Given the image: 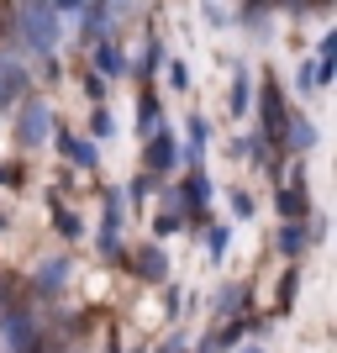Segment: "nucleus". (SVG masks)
Listing matches in <instances>:
<instances>
[{"label":"nucleus","instance_id":"nucleus-1","mask_svg":"<svg viewBox=\"0 0 337 353\" xmlns=\"http://www.w3.org/2000/svg\"><path fill=\"white\" fill-rule=\"evenodd\" d=\"M0 338L11 343L16 353H27L32 343H37V322H32L27 311H6V316H0Z\"/></svg>","mask_w":337,"mask_h":353},{"label":"nucleus","instance_id":"nucleus-2","mask_svg":"<svg viewBox=\"0 0 337 353\" xmlns=\"http://www.w3.org/2000/svg\"><path fill=\"white\" fill-rule=\"evenodd\" d=\"M21 21H27V37L37 48H53V37H59V16L53 11H21Z\"/></svg>","mask_w":337,"mask_h":353},{"label":"nucleus","instance_id":"nucleus-3","mask_svg":"<svg viewBox=\"0 0 337 353\" xmlns=\"http://www.w3.org/2000/svg\"><path fill=\"white\" fill-rule=\"evenodd\" d=\"M48 132H53V117H48V105L32 101V105H27V117H21V143H43Z\"/></svg>","mask_w":337,"mask_h":353},{"label":"nucleus","instance_id":"nucleus-4","mask_svg":"<svg viewBox=\"0 0 337 353\" xmlns=\"http://www.w3.org/2000/svg\"><path fill=\"white\" fill-rule=\"evenodd\" d=\"M264 127H269V137L285 143V111H279V90L274 85H264Z\"/></svg>","mask_w":337,"mask_h":353},{"label":"nucleus","instance_id":"nucleus-5","mask_svg":"<svg viewBox=\"0 0 337 353\" xmlns=\"http://www.w3.org/2000/svg\"><path fill=\"white\" fill-rule=\"evenodd\" d=\"M174 159H179V143H174V137H153L147 163H153V169H174Z\"/></svg>","mask_w":337,"mask_h":353},{"label":"nucleus","instance_id":"nucleus-6","mask_svg":"<svg viewBox=\"0 0 337 353\" xmlns=\"http://www.w3.org/2000/svg\"><path fill=\"white\" fill-rule=\"evenodd\" d=\"M279 211H285V216H306V185H300V174H295V190H285L279 195Z\"/></svg>","mask_w":337,"mask_h":353},{"label":"nucleus","instance_id":"nucleus-7","mask_svg":"<svg viewBox=\"0 0 337 353\" xmlns=\"http://www.w3.org/2000/svg\"><path fill=\"white\" fill-rule=\"evenodd\" d=\"M59 148H63V153H69L74 163H85V169H90V163H95V148H90V143H79V137H69V132H59Z\"/></svg>","mask_w":337,"mask_h":353},{"label":"nucleus","instance_id":"nucleus-8","mask_svg":"<svg viewBox=\"0 0 337 353\" xmlns=\"http://www.w3.org/2000/svg\"><path fill=\"white\" fill-rule=\"evenodd\" d=\"M279 248H285V253H300V248H306V221H290V227L279 232Z\"/></svg>","mask_w":337,"mask_h":353},{"label":"nucleus","instance_id":"nucleus-9","mask_svg":"<svg viewBox=\"0 0 337 353\" xmlns=\"http://www.w3.org/2000/svg\"><path fill=\"white\" fill-rule=\"evenodd\" d=\"M63 269H69V264H63V259H53V264L37 274V290H59V285H63Z\"/></svg>","mask_w":337,"mask_h":353},{"label":"nucleus","instance_id":"nucleus-10","mask_svg":"<svg viewBox=\"0 0 337 353\" xmlns=\"http://www.w3.org/2000/svg\"><path fill=\"white\" fill-rule=\"evenodd\" d=\"M95 63H101V74H121V53L116 48H95Z\"/></svg>","mask_w":337,"mask_h":353},{"label":"nucleus","instance_id":"nucleus-11","mask_svg":"<svg viewBox=\"0 0 337 353\" xmlns=\"http://www.w3.org/2000/svg\"><path fill=\"white\" fill-rule=\"evenodd\" d=\"M205 248H211V259H221V253H227V227H211V232H205Z\"/></svg>","mask_w":337,"mask_h":353},{"label":"nucleus","instance_id":"nucleus-12","mask_svg":"<svg viewBox=\"0 0 337 353\" xmlns=\"http://www.w3.org/2000/svg\"><path fill=\"white\" fill-rule=\"evenodd\" d=\"M137 269H143L147 280H153V274H163V259H159L153 248H147V253H137Z\"/></svg>","mask_w":337,"mask_h":353},{"label":"nucleus","instance_id":"nucleus-13","mask_svg":"<svg viewBox=\"0 0 337 353\" xmlns=\"http://www.w3.org/2000/svg\"><path fill=\"white\" fill-rule=\"evenodd\" d=\"M153 127H159V101L143 95V132H153Z\"/></svg>","mask_w":337,"mask_h":353}]
</instances>
